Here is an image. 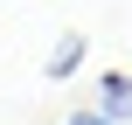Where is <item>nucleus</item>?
Returning <instances> with one entry per match:
<instances>
[{
  "mask_svg": "<svg viewBox=\"0 0 132 125\" xmlns=\"http://www.w3.org/2000/svg\"><path fill=\"white\" fill-rule=\"evenodd\" d=\"M63 125H111V118H104V111H70Z\"/></svg>",
  "mask_w": 132,
  "mask_h": 125,
  "instance_id": "obj_3",
  "label": "nucleus"
},
{
  "mask_svg": "<svg viewBox=\"0 0 132 125\" xmlns=\"http://www.w3.org/2000/svg\"><path fill=\"white\" fill-rule=\"evenodd\" d=\"M77 63H84V35H63V42L49 49V70H42V77H49V84H63Z\"/></svg>",
  "mask_w": 132,
  "mask_h": 125,
  "instance_id": "obj_2",
  "label": "nucleus"
},
{
  "mask_svg": "<svg viewBox=\"0 0 132 125\" xmlns=\"http://www.w3.org/2000/svg\"><path fill=\"white\" fill-rule=\"evenodd\" d=\"M97 111H104L111 125H125V118H132V70H111V77H104V97H97Z\"/></svg>",
  "mask_w": 132,
  "mask_h": 125,
  "instance_id": "obj_1",
  "label": "nucleus"
}]
</instances>
